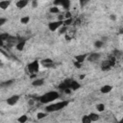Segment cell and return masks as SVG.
<instances>
[{
    "label": "cell",
    "instance_id": "obj_1",
    "mask_svg": "<svg viewBox=\"0 0 123 123\" xmlns=\"http://www.w3.org/2000/svg\"><path fill=\"white\" fill-rule=\"evenodd\" d=\"M59 97H60L59 92H57V91H49V92H46V93L42 94L41 96H39L38 101L41 104H49V103L53 102L54 100H57Z\"/></svg>",
    "mask_w": 123,
    "mask_h": 123
},
{
    "label": "cell",
    "instance_id": "obj_2",
    "mask_svg": "<svg viewBox=\"0 0 123 123\" xmlns=\"http://www.w3.org/2000/svg\"><path fill=\"white\" fill-rule=\"evenodd\" d=\"M68 101H65V100H62V101H60V102H57V103H53V104H50L48 106H46L45 108V111L47 112H52V111H61L62 110L63 108H65L67 105H68Z\"/></svg>",
    "mask_w": 123,
    "mask_h": 123
},
{
    "label": "cell",
    "instance_id": "obj_3",
    "mask_svg": "<svg viewBox=\"0 0 123 123\" xmlns=\"http://www.w3.org/2000/svg\"><path fill=\"white\" fill-rule=\"evenodd\" d=\"M38 69H39V63L37 61H34L28 64V71L30 72V74H37Z\"/></svg>",
    "mask_w": 123,
    "mask_h": 123
},
{
    "label": "cell",
    "instance_id": "obj_4",
    "mask_svg": "<svg viewBox=\"0 0 123 123\" xmlns=\"http://www.w3.org/2000/svg\"><path fill=\"white\" fill-rule=\"evenodd\" d=\"M62 25H63V21H60V20L52 21V22H50L48 24V29L51 32H54V31H57L58 29H60Z\"/></svg>",
    "mask_w": 123,
    "mask_h": 123
},
{
    "label": "cell",
    "instance_id": "obj_5",
    "mask_svg": "<svg viewBox=\"0 0 123 123\" xmlns=\"http://www.w3.org/2000/svg\"><path fill=\"white\" fill-rule=\"evenodd\" d=\"M19 98H20L19 95H12L7 99V104L9 106H14L19 101Z\"/></svg>",
    "mask_w": 123,
    "mask_h": 123
},
{
    "label": "cell",
    "instance_id": "obj_6",
    "mask_svg": "<svg viewBox=\"0 0 123 123\" xmlns=\"http://www.w3.org/2000/svg\"><path fill=\"white\" fill-rule=\"evenodd\" d=\"M58 5H61V6H62L64 9H67V8H69V6H70V2H69V1H67V0L55 1V2H54V6L58 7Z\"/></svg>",
    "mask_w": 123,
    "mask_h": 123
},
{
    "label": "cell",
    "instance_id": "obj_7",
    "mask_svg": "<svg viewBox=\"0 0 123 123\" xmlns=\"http://www.w3.org/2000/svg\"><path fill=\"white\" fill-rule=\"evenodd\" d=\"M112 90V86L111 85H105L100 88V92L103 94H107L109 92H111Z\"/></svg>",
    "mask_w": 123,
    "mask_h": 123
},
{
    "label": "cell",
    "instance_id": "obj_8",
    "mask_svg": "<svg viewBox=\"0 0 123 123\" xmlns=\"http://www.w3.org/2000/svg\"><path fill=\"white\" fill-rule=\"evenodd\" d=\"M86 57H87L86 54H81V55H77V56L75 57V60H76L77 62H79V63L82 64V63L85 62V60L86 59Z\"/></svg>",
    "mask_w": 123,
    "mask_h": 123
},
{
    "label": "cell",
    "instance_id": "obj_9",
    "mask_svg": "<svg viewBox=\"0 0 123 123\" xmlns=\"http://www.w3.org/2000/svg\"><path fill=\"white\" fill-rule=\"evenodd\" d=\"M28 1L27 0H19L15 3V6L18 8V9H22V8H25L27 5H28Z\"/></svg>",
    "mask_w": 123,
    "mask_h": 123
},
{
    "label": "cell",
    "instance_id": "obj_10",
    "mask_svg": "<svg viewBox=\"0 0 123 123\" xmlns=\"http://www.w3.org/2000/svg\"><path fill=\"white\" fill-rule=\"evenodd\" d=\"M25 42H26V40H25V39H21V40H19V41L16 43V45H15V48H16L18 51H22V50L24 49V46H25Z\"/></svg>",
    "mask_w": 123,
    "mask_h": 123
},
{
    "label": "cell",
    "instance_id": "obj_11",
    "mask_svg": "<svg viewBox=\"0 0 123 123\" xmlns=\"http://www.w3.org/2000/svg\"><path fill=\"white\" fill-rule=\"evenodd\" d=\"M87 58V60L89 61V62H94V61H97L99 58H100V54L99 53H92V54H90L88 57H86Z\"/></svg>",
    "mask_w": 123,
    "mask_h": 123
},
{
    "label": "cell",
    "instance_id": "obj_12",
    "mask_svg": "<svg viewBox=\"0 0 123 123\" xmlns=\"http://www.w3.org/2000/svg\"><path fill=\"white\" fill-rule=\"evenodd\" d=\"M81 85L79 83H77L76 81H71L70 82V86H69V88L71 90H77L78 88H80Z\"/></svg>",
    "mask_w": 123,
    "mask_h": 123
},
{
    "label": "cell",
    "instance_id": "obj_13",
    "mask_svg": "<svg viewBox=\"0 0 123 123\" xmlns=\"http://www.w3.org/2000/svg\"><path fill=\"white\" fill-rule=\"evenodd\" d=\"M41 62H42V64L45 67H51V66H53V61L51 59H44V60L41 61Z\"/></svg>",
    "mask_w": 123,
    "mask_h": 123
},
{
    "label": "cell",
    "instance_id": "obj_14",
    "mask_svg": "<svg viewBox=\"0 0 123 123\" xmlns=\"http://www.w3.org/2000/svg\"><path fill=\"white\" fill-rule=\"evenodd\" d=\"M43 84H44V80L43 79H36L32 83V85L34 86H41Z\"/></svg>",
    "mask_w": 123,
    "mask_h": 123
},
{
    "label": "cell",
    "instance_id": "obj_15",
    "mask_svg": "<svg viewBox=\"0 0 123 123\" xmlns=\"http://www.w3.org/2000/svg\"><path fill=\"white\" fill-rule=\"evenodd\" d=\"M88 117H89V119L91 120V122L98 121V120H99V118H100V116H99L97 113H94V112L89 113V114H88Z\"/></svg>",
    "mask_w": 123,
    "mask_h": 123
},
{
    "label": "cell",
    "instance_id": "obj_16",
    "mask_svg": "<svg viewBox=\"0 0 123 123\" xmlns=\"http://www.w3.org/2000/svg\"><path fill=\"white\" fill-rule=\"evenodd\" d=\"M10 4H11V1H7V0H5V1H0V8H1L2 10H6V9H8V7L10 6Z\"/></svg>",
    "mask_w": 123,
    "mask_h": 123
},
{
    "label": "cell",
    "instance_id": "obj_17",
    "mask_svg": "<svg viewBox=\"0 0 123 123\" xmlns=\"http://www.w3.org/2000/svg\"><path fill=\"white\" fill-rule=\"evenodd\" d=\"M28 120V116L26 114H23V115H20L18 118H17V122L18 123H26Z\"/></svg>",
    "mask_w": 123,
    "mask_h": 123
},
{
    "label": "cell",
    "instance_id": "obj_18",
    "mask_svg": "<svg viewBox=\"0 0 123 123\" xmlns=\"http://www.w3.org/2000/svg\"><path fill=\"white\" fill-rule=\"evenodd\" d=\"M13 83H14V80H9V81H6V82L2 83V84H1V86H3V87L10 86H12Z\"/></svg>",
    "mask_w": 123,
    "mask_h": 123
},
{
    "label": "cell",
    "instance_id": "obj_19",
    "mask_svg": "<svg viewBox=\"0 0 123 123\" xmlns=\"http://www.w3.org/2000/svg\"><path fill=\"white\" fill-rule=\"evenodd\" d=\"M49 12H50L51 13H60V9H59V7L53 6V7H51V8H50Z\"/></svg>",
    "mask_w": 123,
    "mask_h": 123
},
{
    "label": "cell",
    "instance_id": "obj_20",
    "mask_svg": "<svg viewBox=\"0 0 123 123\" xmlns=\"http://www.w3.org/2000/svg\"><path fill=\"white\" fill-rule=\"evenodd\" d=\"M103 45H104V41H102L101 39H100V40H96V41L94 42L95 48H101V47H103Z\"/></svg>",
    "mask_w": 123,
    "mask_h": 123
},
{
    "label": "cell",
    "instance_id": "obj_21",
    "mask_svg": "<svg viewBox=\"0 0 123 123\" xmlns=\"http://www.w3.org/2000/svg\"><path fill=\"white\" fill-rule=\"evenodd\" d=\"M66 31H67V26L62 25V26L59 29V34H60V35H63V34L66 33Z\"/></svg>",
    "mask_w": 123,
    "mask_h": 123
},
{
    "label": "cell",
    "instance_id": "obj_22",
    "mask_svg": "<svg viewBox=\"0 0 123 123\" xmlns=\"http://www.w3.org/2000/svg\"><path fill=\"white\" fill-rule=\"evenodd\" d=\"M29 21H30V16H23L20 19V22L22 24H27V23H29Z\"/></svg>",
    "mask_w": 123,
    "mask_h": 123
},
{
    "label": "cell",
    "instance_id": "obj_23",
    "mask_svg": "<svg viewBox=\"0 0 123 123\" xmlns=\"http://www.w3.org/2000/svg\"><path fill=\"white\" fill-rule=\"evenodd\" d=\"M96 110H97L98 111H100V112L104 111H105V105H104V104H98V105L96 106Z\"/></svg>",
    "mask_w": 123,
    "mask_h": 123
},
{
    "label": "cell",
    "instance_id": "obj_24",
    "mask_svg": "<svg viewBox=\"0 0 123 123\" xmlns=\"http://www.w3.org/2000/svg\"><path fill=\"white\" fill-rule=\"evenodd\" d=\"M82 123H91V120L89 119L88 115H84L82 117Z\"/></svg>",
    "mask_w": 123,
    "mask_h": 123
},
{
    "label": "cell",
    "instance_id": "obj_25",
    "mask_svg": "<svg viewBox=\"0 0 123 123\" xmlns=\"http://www.w3.org/2000/svg\"><path fill=\"white\" fill-rule=\"evenodd\" d=\"M46 116H47V113H46V112H38V113L37 114V119H42V118H44V117H46Z\"/></svg>",
    "mask_w": 123,
    "mask_h": 123
},
{
    "label": "cell",
    "instance_id": "obj_26",
    "mask_svg": "<svg viewBox=\"0 0 123 123\" xmlns=\"http://www.w3.org/2000/svg\"><path fill=\"white\" fill-rule=\"evenodd\" d=\"M6 22H7V19H6V18H4V17H0V27H1L2 25H4Z\"/></svg>",
    "mask_w": 123,
    "mask_h": 123
},
{
    "label": "cell",
    "instance_id": "obj_27",
    "mask_svg": "<svg viewBox=\"0 0 123 123\" xmlns=\"http://www.w3.org/2000/svg\"><path fill=\"white\" fill-rule=\"evenodd\" d=\"M31 4H32V7H33V8H37V5H38L37 1H36V0L32 1V2H31Z\"/></svg>",
    "mask_w": 123,
    "mask_h": 123
},
{
    "label": "cell",
    "instance_id": "obj_28",
    "mask_svg": "<svg viewBox=\"0 0 123 123\" xmlns=\"http://www.w3.org/2000/svg\"><path fill=\"white\" fill-rule=\"evenodd\" d=\"M63 16H64L66 19H68V18H71V12H66V13H65Z\"/></svg>",
    "mask_w": 123,
    "mask_h": 123
},
{
    "label": "cell",
    "instance_id": "obj_29",
    "mask_svg": "<svg viewBox=\"0 0 123 123\" xmlns=\"http://www.w3.org/2000/svg\"><path fill=\"white\" fill-rule=\"evenodd\" d=\"M74 65H75L76 67H81V63H79V62H74Z\"/></svg>",
    "mask_w": 123,
    "mask_h": 123
},
{
    "label": "cell",
    "instance_id": "obj_30",
    "mask_svg": "<svg viewBox=\"0 0 123 123\" xmlns=\"http://www.w3.org/2000/svg\"><path fill=\"white\" fill-rule=\"evenodd\" d=\"M34 103H35V101H34L33 99H30V100H29V102H28V104H29V105H34Z\"/></svg>",
    "mask_w": 123,
    "mask_h": 123
},
{
    "label": "cell",
    "instance_id": "obj_31",
    "mask_svg": "<svg viewBox=\"0 0 123 123\" xmlns=\"http://www.w3.org/2000/svg\"><path fill=\"white\" fill-rule=\"evenodd\" d=\"M87 3V1H80V4L82 5V6H84V5H86Z\"/></svg>",
    "mask_w": 123,
    "mask_h": 123
},
{
    "label": "cell",
    "instance_id": "obj_32",
    "mask_svg": "<svg viewBox=\"0 0 123 123\" xmlns=\"http://www.w3.org/2000/svg\"><path fill=\"white\" fill-rule=\"evenodd\" d=\"M111 20H115V19H116V16H115L114 14H111Z\"/></svg>",
    "mask_w": 123,
    "mask_h": 123
},
{
    "label": "cell",
    "instance_id": "obj_33",
    "mask_svg": "<svg viewBox=\"0 0 123 123\" xmlns=\"http://www.w3.org/2000/svg\"><path fill=\"white\" fill-rule=\"evenodd\" d=\"M65 39H66V40H70L71 38H70V37H69L68 35H66V36H65Z\"/></svg>",
    "mask_w": 123,
    "mask_h": 123
}]
</instances>
